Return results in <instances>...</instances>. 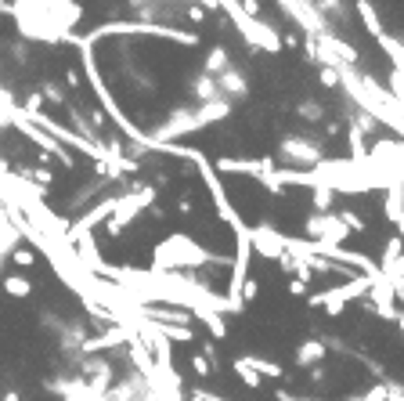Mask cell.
<instances>
[{
    "instance_id": "obj_17",
    "label": "cell",
    "mask_w": 404,
    "mask_h": 401,
    "mask_svg": "<svg viewBox=\"0 0 404 401\" xmlns=\"http://www.w3.org/2000/svg\"><path fill=\"white\" fill-rule=\"evenodd\" d=\"M191 372H195V376H209V372H214V369H209V358L191 354Z\"/></svg>"
},
{
    "instance_id": "obj_18",
    "label": "cell",
    "mask_w": 404,
    "mask_h": 401,
    "mask_svg": "<svg viewBox=\"0 0 404 401\" xmlns=\"http://www.w3.org/2000/svg\"><path fill=\"white\" fill-rule=\"evenodd\" d=\"M361 401H390V387L382 384V387H372L368 394H361Z\"/></svg>"
},
{
    "instance_id": "obj_9",
    "label": "cell",
    "mask_w": 404,
    "mask_h": 401,
    "mask_svg": "<svg viewBox=\"0 0 404 401\" xmlns=\"http://www.w3.org/2000/svg\"><path fill=\"white\" fill-rule=\"evenodd\" d=\"M235 372H239V379H242V384L246 387H253V391H257L260 384H264V376H260V369H257V358H235Z\"/></svg>"
},
{
    "instance_id": "obj_20",
    "label": "cell",
    "mask_w": 404,
    "mask_h": 401,
    "mask_svg": "<svg viewBox=\"0 0 404 401\" xmlns=\"http://www.w3.org/2000/svg\"><path fill=\"white\" fill-rule=\"evenodd\" d=\"M191 401H224L220 394H206V391H191Z\"/></svg>"
},
{
    "instance_id": "obj_23",
    "label": "cell",
    "mask_w": 404,
    "mask_h": 401,
    "mask_svg": "<svg viewBox=\"0 0 404 401\" xmlns=\"http://www.w3.org/2000/svg\"><path fill=\"white\" fill-rule=\"evenodd\" d=\"M4 401H18V394H15V391H8V394H4Z\"/></svg>"
},
{
    "instance_id": "obj_1",
    "label": "cell",
    "mask_w": 404,
    "mask_h": 401,
    "mask_svg": "<svg viewBox=\"0 0 404 401\" xmlns=\"http://www.w3.org/2000/svg\"><path fill=\"white\" fill-rule=\"evenodd\" d=\"M220 257L206 253L191 235H166L156 249H152V268L156 271H181V268H202V264H217Z\"/></svg>"
},
{
    "instance_id": "obj_7",
    "label": "cell",
    "mask_w": 404,
    "mask_h": 401,
    "mask_svg": "<svg viewBox=\"0 0 404 401\" xmlns=\"http://www.w3.org/2000/svg\"><path fill=\"white\" fill-rule=\"evenodd\" d=\"M191 98H195V105H209V101H217V98H224V94H220V87H217L214 76L199 73L195 80H191Z\"/></svg>"
},
{
    "instance_id": "obj_6",
    "label": "cell",
    "mask_w": 404,
    "mask_h": 401,
    "mask_svg": "<svg viewBox=\"0 0 404 401\" xmlns=\"http://www.w3.org/2000/svg\"><path fill=\"white\" fill-rule=\"evenodd\" d=\"M322 358H325V344H322V340H314V336H311V340H304L300 347H296L292 362L300 365V369H314L317 362H322Z\"/></svg>"
},
{
    "instance_id": "obj_5",
    "label": "cell",
    "mask_w": 404,
    "mask_h": 401,
    "mask_svg": "<svg viewBox=\"0 0 404 401\" xmlns=\"http://www.w3.org/2000/svg\"><path fill=\"white\" fill-rule=\"evenodd\" d=\"M217 87H220V94L235 105V101H242L246 94H249V80H246V73L239 69V66H231V69H224L220 76H217Z\"/></svg>"
},
{
    "instance_id": "obj_10",
    "label": "cell",
    "mask_w": 404,
    "mask_h": 401,
    "mask_svg": "<svg viewBox=\"0 0 404 401\" xmlns=\"http://www.w3.org/2000/svg\"><path fill=\"white\" fill-rule=\"evenodd\" d=\"M0 286H4V293H8V297H15V300H26L29 293H33V282L26 275H8V279H0Z\"/></svg>"
},
{
    "instance_id": "obj_14",
    "label": "cell",
    "mask_w": 404,
    "mask_h": 401,
    "mask_svg": "<svg viewBox=\"0 0 404 401\" xmlns=\"http://www.w3.org/2000/svg\"><path fill=\"white\" fill-rule=\"evenodd\" d=\"M11 261H15L18 268H33V264H36V253H33L29 246H15V249H11Z\"/></svg>"
},
{
    "instance_id": "obj_19",
    "label": "cell",
    "mask_w": 404,
    "mask_h": 401,
    "mask_svg": "<svg viewBox=\"0 0 404 401\" xmlns=\"http://www.w3.org/2000/svg\"><path fill=\"white\" fill-rule=\"evenodd\" d=\"M307 286H311V279H300V275H296V279L289 282V293H292V297H307Z\"/></svg>"
},
{
    "instance_id": "obj_15",
    "label": "cell",
    "mask_w": 404,
    "mask_h": 401,
    "mask_svg": "<svg viewBox=\"0 0 404 401\" xmlns=\"http://www.w3.org/2000/svg\"><path fill=\"white\" fill-rule=\"evenodd\" d=\"M257 369H260V376H267V379H282V376H285V369H282L278 362H267V358H257Z\"/></svg>"
},
{
    "instance_id": "obj_3",
    "label": "cell",
    "mask_w": 404,
    "mask_h": 401,
    "mask_svg": "<svg viewBox=\"0 0 404 401\" xmlns=\"http://www.w3.org/2000/svg\"><path fill=\"white\" fill-rule=\"evenodd\" d=\"M152 199H156V188H152V184L141 188V192H134V196H123V199L116 203V210H112V217L105 221V231H109V235L126 231V224H130L144 206H152Z\"/></svg>"
},
{
    "instance_id": "obj_22",
    "label": "cell",
    "mask_w": 404,
    "mask_h": 401,
    "mask_svg": "<svg viewBox=\"0 0 404 401\" xmlns=\"http://www.w3.org/2000/svg\"><path fill=\"white\" fill-rule=\"evenodd\" d=\"M397 231H401V242H404V210L397 214Z\"/></svg>"
},
{
    "instance_id": "obj_4",
    "label": "cell",
    "mask_w": 404,
    "mask_h": 401,
    "mask_svg": "<svg viewBox=\"0 0 404 401\" xmlns=\"http://www.w3.org/2000/svg\"><path fill=\"white\" fill-rule=\"evenodd\" d=\"M249 242H253V249H257L260 257H267V261H282V257H285V249H289V239L278 235V231H274L271 224L249 228Z\"/></svg>"
},
{
    "instance_id": "obj_11",
    "label": "cell",
    "mask_w": 404,
    "mask_h": 401,
    "mask_svg": "<svg viewBox=\"0 0 404 401\" xmlns=\"http://www.w3.org/2000/svg\"><path fill=\"white\" fill-rule=\"evenodd\" d=\"M357 15L365 18V29H368L372 36H379V40L387 36V29H382V22H379V15L372 11V4H368V0H357Z\"/></svg>"
},
{
    "instance_id": "obj_8",
    "label": "cell",
    "mask_w": 404,
    "mask_h": 401,
    "mask_svg": "<svg viewBox=\"0 0 404 401\" xmlns=\"http://www.w3.org/2000/svg\"><path fill=\"white\" fill-rule=\"evenodd\" d=\"M231 66H235V61H231V54H227V48H209L206 54H202V73L206 76H220L224 69H231Z\"/></svg>"
},
{
    "instance_id": "obj_2",
    "label": "cell",
    "mask_w": 404,
    "mask_h": 401,
    "mask_svg": "<svg viewBox=\"0 0 404 401\" xmlns=\"http://www.w3.org/2000/svg\"><path fill=\"white\" fill-rule=\"evenodd\" d=\"M278 159L289 163V166H311L322 159V145H317V138H307V134H285L278 141Z\"/></svg>"
},
{
    "instance_id": "obj_24",
    "label": "cell",
    "mask_w": 404,
    "mask_h": 401,
    "mask_svg": "<svg viewBox=\"0 0 404 401\" xmlns=\"http://www.w3.org/2000/svg\"><path fill=\"white\" fill-rule=\"evenodd\" d=\"M397 326H401V333H404V311L397 314Z\"/></svg>"
},
{
    "instance_id": "obj_16",
    "label": "cell",
    "mask_w": 404,
    "mask_h": 401,
    "mask_svg": "<svg viewBox=\"0 0 404 401\" xmlns=\"http://www.w3.org/2000/svg\"><path fill=\"white\" fill-rule=\"evenodd\" d=\"M339 221H343L350 231H365V217L354 214V210H343V214H339Z\"/></svg>"
},
{
    "instance_id": "obj_12",
    "label": "cell",
    "mask_w": 404,
    "mask_h": 401,
    "mask_svg": "<svg viewBox=\"0 0 404 401\" xmlns=\"http://www.w3.org/2000/svg\"><path fill=\"white\" fill-rule=\"evenodd\" d=\"M332 196H336V188H329V184H314L311 203H314L317 214H332Z\"/></svg>"
},
{
    "instance_id": "obj_21",
    "label": "cell",
    "mask_w": 404,
    "mask_h": 401,
    "mask_svg": "<svg viewBox=\"0 0 404 401\" xmlns=\"http://www.w3.org/2000/svg\"><path fill=\"white\" fill-rule=\"evenodd\" d=\"M322 83H325V87H336V73H332V69H322Z\"/></svg>"
},
{
    "instance_id": "obj_13",
    "label": "cell",
    "mask_w": 404,
    "mask_h": 401,
    "mask_svg": "<svg viewBox=\"0 0 404 401\" xmlns=\"http://www.w3.org/2000/svg\"><path fill=\"white\" fill-rule=\"evenodd\" d=\"M296 116L307 119V123H317V119L325 116V109H322L317 101H300V105H296Z\"/></svg>"
}]
</instances>
